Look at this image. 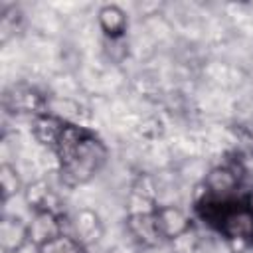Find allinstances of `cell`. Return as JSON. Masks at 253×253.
<instances>
[{
  "label": "cell",
  "mask_w": 253,
  "mask_h": 253,
  "mask_svg": "<svg viewBox=\"0 0 253 253\" xmlns=\"http://www.w3.org/2000/svg\"><path fill=\"white\" fill-rule=\"evenodd\" d=\"M73 229H75V237L79 241H83L85 245L91 241H97L103 233V223L101 217L91 211V210H81L75 213L73 217Z\"/></svg>",
  "instance_id": "obj_12"
},
{
  "label": "cell",
  "mask_w": 253,
  "mask_h": 253,
  "mask_svg": "<svg viewBox=\"0 0 253 253\" xmlns=\"http://www.w3.org/2000/svg\"><path fill=\"white\" fill-rule=\"evenodd\" d=\"M30 225L18 215H2L0 249L2 253H20L30 243Z\"/></svg>",
  "instance_id": "obj_7"
},
{
  "label": "cell",
  "mask_w": 253,
  "mask_h": 253,
  "mask_svg": "<svg viewBox=\"0 0 253 253\" xmlns=\"http://www.w3.org/2000/svg\"><path fill=\"white\" fill-rule=\"evenodd\" d=\"M243 200H245V204H247V206L251 208V211H253V190H251V192H249V194H247Z\"/></svg>",
  "instance_id": "obj_15"
},
{
  "label": "cell",
  "mask_w": 253,
  "mask_h": 253,
  "mask_svg": "<svg viewBox=\"0 0 253 253\" xmlns=\"http://www.w3.org/2000/svg\"><path fill=\"white\" fill-rule=\"evenodd\" d=\"M247 130H249V136H251V140H253V119L249 121V126H247Z\"/></svg>",
  "instance_id": "obj_16"
},
{
  "label": "cell",
  "mask_w": 253,
  "mask_h": 253,
  "mask_svg": "<svg viewBox=\"0 0 253 253\" xmlns=\"http://www.w3.org/2000/svg\"><path fill=\"white\" fill-rule=\"evenodd\" d=\"M36 249H38V253H87L85 243L69 233H59L53 239L38 245Z\"/></svg>",
  "instance_id": "obj_13"
},
{
  "label": "cell",
  "mask_w": 253,
  "mask_h": 253,
  "mask_svg": "<svg viewBox=\"0 0 253 253\" xmlns=\"http://www.w3.org/2000/svg\"><path fill=\"white\" fill-rule=\"evenodd\" d=\"M97 24L103 30L105 38L109 42H119L125 38L128 28V16L126 12L117 4H105L97 12Z\"/></svg>",
  "instance_id": "obj_9"
},
{
  "label": "cell",
  "mask_w": 253,
  "mask_h": 253,
  "mask_svg": "<svg viewBox=\"0 0 253 253\" xmlns=\"http://www.w3.org/2000/svg\"><path fill=\"white\" fill-rule=\"evenodd\" d=\"M0 186H2V202H8L16 194H20L24 188L18 170L8 162H4L0 166Z\"/></svg>",
  "instance_id": "obj_14"
},
{
  "label": "cell",
  "mask_w": 253,
  "mask_h": 253,
  "mask_svg": "<svg viewBox=\"0 0 253 253\" xmlns=\"http://www.w3.org/2000/svg\"><path fill=\"white\" fill-rule=\"evenodd\" d=\"M51 150L59 162L61 182L67 186L87 184L101 172L109 158L105 142L95 132L69 121Z\"/></svg>",
  "instance_id": "obj_1"
},
{
  "label": "cell",
  "mask_w": 253,
  "mask_h": 253,
  "mask_svg": "<svg viewBox=\"0 0 253 253\" xmlns=\"http://www.w3.org/2000/svg\"><path fill=\"white\" fill-rule=\"evenodd\" d=\"M125 225H126L128 235L142 247H154L162 241L158 223H156V215H154V208L130 211L125 219Z\"/></svg>",
  "instance_id": "obj_5"
},
{
  "label": "cell",
  "mask_w": 253,
  "mask_h": 253,
  "mask_svg": "<svg viewBox=\"0 0 253 253\" xmlns=\"http://www.w3.org/2000/svg\"><path fill=\"white\" fill-rule=\"evenodd\" d=\"M241 186V178L235 166L231 164H219L213 166L206 178H204V198L215 200V202H227L235 200Z\"/></svg>",
  "instance_id": "obj_3"
},
{
  "label": "cell",
  "mask_w": 253,
  "mask_h": 253,
  "mask_svg": "<svg viewBox=\"0 0 253 253\" xmlns=\"http://www.w3.org/2000/svg\"><path fill=\"white\" fill-rule=\"evenodd\" d=\"M198 213L223 237L253 243V211L245 200L235 198L227 202H215L202 198L198 204Z\"/></svg>",
  "instance_id": "obj_2"
},
{
  "label": "cell",
  "mask_w": 253,
  "mask_h": 253,
  "mask_svg": "<svg viewBox=\"0 0 253 253\" xmlns=\"http://www.w3.org/2000/svg\"><path fill=\"white\" fill-rule=\"evenodd\" d=\"M67 121L57 117V115H51V113H42L38 117L32 119V134L47 148H53L55 142L59 140L63 128H65Z\"/></svg>",
  "instance_id": "obj_10"
},
{
  "label": "cell",
  "mask_w": 253,
  "mask_h": 253,
  "mask_svg": "<svg viewBox=\"0 0 253 253\" xmlns=\"http://www.w3.org/2000/svg\"><path fill=\"white\" fill-rule=\"evenodd\" d=\"M4 107L14 115H30L32 119L47 113L45 97L30 85H12L4 93Z\"/></svg>",
  "instance_id": "obj_4"
},
{
  "label": "cell",
  "mask_w": 253,
  "mask_h": 253,
  "mask_svg": "<svg viewBox=\"0 0 253 253\" xmlns=\"http://www.w3.org/2000/svg\"><path fill=\"white\" fill-rule=\"evenodd\" d=\"M24 198H26V204L30 206L32 211H42V210L57 211V210H55V206H57V196H55V192L49 188V184L43 182V180H38V182L30 184V186L24 190Z\"/></svg>",
  "instance_id": "obj_11"
},
{
  "label": "cell",
  "mask_w": 253,
  "mask_h": 253,
  "mask_svg": "<svg viewBox=\"0 0 253 253\" xmlns=\"http://www.w3.org/2000/svg\"><path fill=\"white\" fill-rule=\"evenodd\" d=\"M30 225V239L32 243L38 247L49 239H53L55 235L63 233V225H61V217L57 211H49V210H42V211H32V219L28 221Z\"/></svg>",
  "instance_id": "obj_8"
},
{
  "label": "cell",
  "mask_w": 253,
  "mask_h": 253,
  "mask_svg": "<svg viewBox=\"0 0 253 253\" xmlns=\"http://www.w3.org/2000/svg\"><path fill=\"white\" fill-rule=\"evenodd\" d=\"M154 215L162 241L184 237L192 229V217L178 206H156Z\"/></svg>",
  "instance_id": "obj_6"
}]
</instances>
